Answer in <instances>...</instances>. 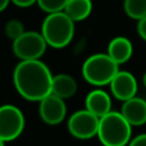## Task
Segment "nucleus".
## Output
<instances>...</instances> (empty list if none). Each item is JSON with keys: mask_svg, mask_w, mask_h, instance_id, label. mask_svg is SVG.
<instances>
[{"mask_svg": "<svg viewBox=\"0 0 146 146\" xmlns=\"http://www.w3.org/2000/svg\"><path fill=\"white\" fill-rule=\"evenodd\" d=\"M25 129L23 113L14 105L0 106V138L5 142L13 141Z\"/></svg>", "mask_w": 146, "mask_h": 146, "instance_id": "423d86ee", "label": "nucleus"}, {"mask_svg": "<svg viewBox=\"0 0 146 146\" xmlns=\"http://www.w3.org/2000/svg\"><path fill=\"white\" fill-rule=\"evenodd\" d=\"M0 146H5V141L0 138Z\"/></svg>", "mask_w": 146, "mask_h": 146, "instance_id": "5701e85b", "label": "nucleus"}, {"mask_svg": "<svg viewBox=\"0 0 146 146\" xmlns=\"http://www.w3.org/2000/svg\"><path fill=\"white\" fill-rule=\"evenodd\" d=\"M100 125V118L91 111L79 110L75 111L67 121V129L70 135L79 140H89L97 136Z\"/></svg>", "mask_w": 146, "mask_h": 146, "instance_id": "0eeeda50", "label": "nucleus"}, {"mask_svg": "<svg viewBox=\"0 0 146 146\" xmlns=\"http://www.w3.org/2000/svg\"><path fill=\"white\" fill-rule=\"evenodd\" d=\"M11 0H0V12H3L7 9V7L9 5Z\"/></svg>", "mask_w": 146, "mask_h": 146, "instance_id": "412c9836", "label": "nucleus"}, {"mask_svg": "<svg viewBox=\"0 0 146 146\" xmlns=\"http://www.w3.org/2000/svg\"><path fill=\"white\" fill-rule=\"evenodd\" d=\"M128 146H146V133L136 136L135 138L129 141Z\"/></svg>", "mask_w": 146, "mask_h": 146, "instance_id": "6ab92c4d", "label": "nucleus"}, {"mask_svg": "<svg viewBox=\"0 0 146 146\" xmlns=\"http://www.w3.org/2000/svg\"><path fill=\"white\" fill-rule=\"evenodd\" d=\"M109 86H110L111 93L114 94V97L123 102L135 97L138 89L136 78L131 72L120 71V70L113 78V80L110 82Z\"/></svg>", "mask_w": 146, "mask_h": 146, "instance_id": "1a4fd4ad", "label": "nucleus"}, {"mask_svg": "<svg viewBox=\"0 0 146 146\" xmlns=\"http://www.w3.org/2000/svg\"><path fill=\"white\" fill-rule=\"evenodd\" d=\"M123 7L129 18L138 21L146 17V0H124Z\"/></svg>", "mask_w": 146, "mask_h": 146, "instance_id": "2eb2a0df", "label": "nucleus"}, {"mask_svg": "<svg viewBox=\"0 0 146 146\" xmlns=\"http://www.w3.org/2000/svg\"><path fill=\"white\" fill-rule=\"evenodd\" d=\"M133 45L129 39L124 36H116L109 43L108 54L115 61L118 65L125 64L132 57Z\"/></svg>", "mask_w": 146, "mask_h": 146, "instance_id": "f8f14e48", "label": "nucleus"}, {"mask_svg": "<svg viewBox=\"0 0 146 146\" xmlns=\"http://www.w3.org/2000/svg\"><path fill=\"white\" fill-rule=\"evenodd\" d=\"M118 71L119 65L108 53H97L91 56L86 60L82 67L86 82L94 87L109 86Z\"/></svg>", "mask_w": 146, "mask_h": 146, "instance_id": "20e7f679", "label": "nucleus"}, {"mask_svg": "<svg viewBox=\"0 0 146 146\" xmlns=\"http://www.w3.org/2000/svg\"><path fill=\"white\" fill-rule=\"evenodd\" d=\"M69 0H38V5L41 11L47 14L56 13V12H64Z\"/></svg>", "mask_w": 146, "mask_h": 146, "instance_id": "dca6fc26", "label": "nucleus"}, {"mask_svg": "<svg viewBox=\"0 0 146 146\" xmlns=\"http://www.w3.org/2000/svg\"><path fill=\"white\" fill-rule=\"evenodd\" d=\"M132 136V125L118 111H110L100 118L98 137L104 146H127Z\"/></svg>", "mask_w": 146, "mask_h": 146, "instance_id": "7ed1b4c3", "label": "nucleus"}, {"mask_svg": "<svg viewBox=\"0 0 146 146\" xmlns=\"http://www.w3.org/2000/svg\"><path fill=\"white\" fill-rule=\"evenodd\" d=\"M53 75L40 60L21 61L13 71V83L21 97L27 101H41L52 93Z\"/></svg>", "mask_w": 146, "mask_h": 146, "instance_id": "f257e3e1", "label": "nucleus"}, {"mask_svg": "<svg viewBox=\"0 0 146 146\" xmlns=\"http://www.w3.org/2000/svg\"><path fill=\"white\" fill-rule=\"evenodd\" d=\"M23 33H25V27H23L22 22L18 19H11L5 25V35L12 40H16Z\"/></svg>", "mask_w": 146, "mask_h": 146, "instance_id": "f3484780", "label": "nucleus"}, {"mask_svg": "<svg viewBox=\"0 0 146 146\" xmlns=\"http://www.w3.org/2000/svg\"><path fill=\"white\" fill-rule=\"evenodd\" d=\"M137 33L142 40L146 41V17L137 21Z\"/></svg>", "mask_w": 146, "mask_h": 146, "instance_id": "a211bd4d", "label": "nucleus"}, {"mask_svg": "<svg viewBox=\"0 0 146 146\" xmlns=\"http://www.w3.org/2000/svg\"><path fill=\"white\" fill-rule=\"evenodd\" d=\"M86 109L98 118L105 116L111 111V98L105 91L94 89L86 98Z\"/></svg>", "mask_w": 146, "mask_h": 146, "instance_id": "9b49d317", "label": "nucleus"}, {"mask_svg": "<svg viewBox=\"0 0 146 146\" xmlns=\"http://www.w3.org/2000/svg\"><path fill=\"white\" fill-rule=\"evenodd\" d=\"M142 83H143V86L146 87V72L143 74V78H142Z\"/></svg>", "mask_w": 146, "mask_h": 146, "instance_id": "4be33fe9", "label": "nucleus"}, {"mask_svg": "<svg viewBox=\"0 0 146 146\" xmlns=\"http://www.w3.org/2000/svg\"><path fill=\"white\" fill-rule=\"evenodd\" d=\"M75 34V22L65 12L49 13L41 25V35L47 44L56 49L65 48L71 43Z\"/></svg>", "mask_w": 146, "mask_h": 146, "instance_id": "f03ea898", "label": "nucleus"}, {"mask_svg": "<svg viewBox=\"0 0 146 146\" xmlns=\"http://www.w3.org/2000/svg\"><path fill=\"white\" fill-rule=\"evenodd\" d=\"M78 91L76 80L69 74H57L53 75L52 82V93L61 98H70Z\"/></svg>", "mask_w": 146, "mask_h": 146, "instance_id": "ddd939ff", "label": "nucleus"}, {"mask_svg": "<svg viewBox=\"0 0 146 146\" xmlns=\"http://www.w3.org/2000/svg\"><path fill=\"white\" fill-rule=\"evenodd\" d=\"M93 9L92 0H69L65 7V13L74 21L80 22L88 18Z\"/></svg>", "mask_w": 146, "mask_h": 146, "instance_id": "4468645a", "label": "nucleus"}, {"mask_svg": "<svg viewBox=\"0 0 146 146\" xmlns=\"http://www.w3.org/2000/svg\"><path fill=\"white\" fill-rule=\"evenodd\" d=\"M48 44L41 33L36 31H25L22 35L13 40V53L21 61L40 60L45 53Z\"/></svg>", "mask_w": 146, "mask_h": 146, "instance_id": "39448f33", "label": "nucleus"}, {"mask_svg": "<svg viewBox=\"0 0 146 146\" xmlns=\"http://www.w3.org/2000/svg\"><path fill=\"white\" fill-rule=\"evenodd\" d=\"M121 115L127 119L132 127H140L146 123V101L135 96L123 102Z\"/></svg>", "mask_w": 146, "mask_h": 146, "instance_id": "9d476101", "label": "nucleus"}, {"mask_svg": "<svg viewBox=\"0 0 146 146\" xmlns=\"http://www.w3.org/2000/svg\"><path fill=\"white\" fill-rule=\"evenodd\" d=\"M67 113L65 100L50 93L39 101V115L48 125H57L65 119Z\"/></svg>", "mask_w": 146, "mask_h": 146, "instance_id": "6e6552de", "label": "nucleus"}, {"mask_svg": "<svg viewBox=\"0 0 146 146\" xmlns=\"http://www.w3.org/2000/svg\"><path fill=\"white\" fill-rule=\"evenodd\" d=\"M11 1L14 5L21 7V8H27V7H31L38 3V0H11Z\"/></svg>", "mask_w": 146, "mask_h": 146, "instance_id": "aec40b11", "label": "nucleus"}]
</instances>
